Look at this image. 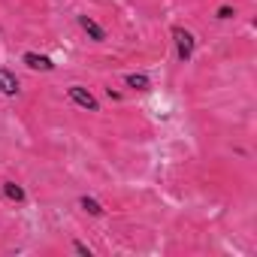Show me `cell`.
<instances>
[{"instance_id":"obj_6","label":"cell","mask_w":257,"mask_h":257,"mask_svg":"<svg viewBox=\"0 0 257 257\" xmlns=\"http://www.w3.org/2000/svg\"><path fill=\"white\" fill-rule=\"evenodd\" d=\"M124 85L134 88V91H149V88H152V82H149L146 73H127V76H124Z\"/></svg>"},{"instance_id":"obj_7","label":"cell","mask_w":257,"mask_h":257,"mask_svg":"<svg viewBox=\"0 0 257 257\" xmlns=\"http://www.w3.org/2000/svg\"><path fill=\"white\" fill-rule=\"evenodd\" d=\"M4 197L7 200H16V203H25V188L22 185H16V182H4Z\"/></svg>"},{"instance_id":"obj_5","label":"cell","mask_w":257,"mask_h":257,"mask_svg":"<svg viewBox=\"0 0 257 257\" xmlns=\"http://www.w3.org/2000/svg\"><path fill=\"white\" fill-rule=\"evenodd\" d=\"M0 94H7V97H16L19 94V79L7 67H0Z\"/></svg>"},{"instance_id":"obj_8","label":"cell","mask_w":257,"mask_h":257,"mask_svg":"<svg viewBox=\"0 0 257 257\" xmlns=\"http://www.w3.org/2000/svg\"><path fill=\"white\" fill-rule=\"evenodd\" d=\"M79 206H82V209H85L88 215H94V218H100V215L106 212V209H103V206H100V203H97L94 197H79Z\"/></svg>"},{"instance_id":"obj_4","label":"cell","mask_w":257,"mask_h":257,"mask_svg":"<svg viewBox=\"0 0 257 257\" xmlns=\"http://www.w3.org/2000/svg\"><path fill=\"white\" fill-rule=\"evenodd\" d=\"M79 28H82V31H85L94 43H103V40H106V31H103L94 19H88V16H79Z\"/></svg>"},{"instance_id":"obj_2","label":"cell","mask_w":257,"mask_h":257,"mask_svg":"<svg viewBox=\"0 0 257 257\" xmlns=\"http://www.w3.org/2000/svg\"><path fill=\"white\" fill-rule=\"evenodd\" d=\"M67 97L79 106V109H88V112H100V103H97V97L88 91V88H82V85H73V88H67Z\"/></svg>"},{"instance_id":"obj_10","label":"cell","mask_w":257,"mask_h":257,"mask_svg":"<svg viewBox=\"0 0 257 257\" xmlns=\"http://www.w3.org/2000/svg\"><path fill=\"white\" fill-rule=\"evenodd\" d=\"M73 248H76V254H82V257H91V248H88L85 242H73Z\"/></svg>"},{"instance_id":"obj_1","label":"cell","mask_w":257,"mask_h":257,"mask_svg":"<svg viewBox=\"0 0 257 257\" xmlns=\"http://www.w3.org/2000/svg\"><path fill=\"white\" fill-rule=\"evenodd\" d=\"M173 40H176V55H179V61H182V64H188V61L194 58V46H197L194 34L176 25V28H173Z\"/></svg>"},{"instance_id":"obj_9","label":"cell","mask_w":257,"mask_h":257,"mask_svg":"<svg viewBox=\"0 0 257 257\" xmlns=\"http://www.w3.org/2000/svg\"><path fill=\"white\" fill-rule=\"evenodd\" d=\"M233 16H236V10H233L230 4H224V7L218 10V19H221V22H227V19H233Z\"/></svg>"},{"instance_id":"obj_3","label":"cell","mask_w":257,"mask_h":257,"mask_svg":"<svg viewBox=\"0 0 257 257\" xmlns=\"http://www.w3.org/2000/svg\"><path fill=\"white\" fill-rule=\"evenodd\" d=\"M22 61L31 67V70H40V73H52L55 70V61L49 58V55H37V52H25L22 55Z\"/></svg>"}]
</instances>
